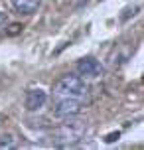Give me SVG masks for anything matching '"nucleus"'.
<instances>
[{"label": "nucleus", "instance_id": "9d476101", "mask_svg": "<svg viewBox=\"0 0 144 150\" xmlns=\"http://www.w3.org/2000/svg\"><path fill=\"white\" fill-rule=\"evenodd\" d=\"M8 22V18H6V14L4 12H0V28H4V24Z\"/></svg>", "mask_w": 144, "mask_h": 150}, {"label": "nucleus", "instance_id": "f03ea898", "mask_svg": "<svg viewBox=\"0 0 144 150\" xmlns=\"http://www.w3.org/2000/svg\"><path fill=\"white\" fill-rule=\"evenodd\" d=\"M85 130H87V127L81 125V122H65V125H61V127L53 132L55 146H59V148L73 146V144H77L83 138Z\"/></svg>", "mask_w": 144, "mask_h": 150}, {"label": "nucleus", "instance_id": "1a4fd4ad", "mask_svg": "<svg viewBox=\"0 0 144 150\" xmlns=\"http://www.w3.org/2000/svg\"><path fill=\"white\" fill-rule=\"evenodd\" d=\"M119 136H121V132H111L105 138V142H114V140H119Z\"/></svg>", "mask_w": 144, "mask_h": 150}, {"label": "nucleus", "instance_id": "7ed1b4c3", "mask_svg": "<svg viewBox=\"0 0 144 150\" xmlns=\"http://www.w3.org/2000/svg\"><path fill=\"white\" fill-rule=\"evenodd\" d=\"M83 111V101L79 99H55V105H53V115L61 117V119H67V117H75Z\"/></svg>", "mask_w": 144, "mask_h": 150}, {"label": "nucleus", "instance_id": "39448f33", "mask_svg": "<svg viewBox=\"0 0 144 150\" xmlns=\"http://www.w3.org/2000/svg\"><path fill=\"white\" fill-rule=\"evenodd\" d=\"M47 93L44 89H28L26 91V109L28 111H40L46 105Z\"/></svg>", "mask_w": 144, "mask_h": 150}, {"label": "nucleus", "instance_id": "0eeeda50", "mask_svg": "<svg viewBox=\"0 0 144 150\" xmlns=\"http://www.w3.org/2000/svg\"><path fill=\"white\" fill-rule=\"evenodd\" d=\"M4 138L6 140H0V148H14L16 146V142L12 140V134H6Z\"/></svg>", "mask_w": 144, "mask_h": 150}, {"label": "nucleus", "instance_id": "423d86ee", "mask_svg": "<svg viewBox=\"0 0 144 150\" xmlns=\"http://www.w3.org/2000/svg\"><path fill=\"white\" fill-rule=\"evenodd\" d=\"M12 6L16 8L18 14L32 16L34 12H38V8L42 6V0H12Z\"/></svg>", "mask_w": 144, "mask_h": 150}, {"label": "nucleus", "instance_id": "f257e3e1", "mask_svg": "<svg viewBox=\"0 0 144 150\" xmlns=\"http://www.w3.org/2000/svg\"><path fill=\"white\" fill-rule=\"evenodd\" d=\"M87 95H89V89H87L85 81L79 75H71V73L63 75L53 87V97L55 99H79V101H85Z\"/></svg>", "mask_w": 144, "mask_h": 150}, {"label": "nucleus", "instance_id": "20e7f679", "mask_svg": "<svg viewBox=\"0 0 144 150\" xmlns=\"http://www.w3.org/2000/svg\"><path fill=\"white\" fill-rule=\"evenodd\" d=\"M77 71L83 77H99V75H103L105 69L95 57H83V59L77 61Z\"/></svg>", "mask_w": 144, "mask_h": 150}, {"label": "nucleus", "instance_id": "6e6552de", "mask_svg": "<svg viewBox=\"0 0 144 150\" xmlns=\"http://www.w3.org/2000/svg\"><path fill=\"white\" fill-rule=\"evenodd\" d=\"M20 30H22V26H20V24H10V30H8V34H10V36H14V34H18Z\"/></svg>", "mask_w": 144, "mask_h": 150}]
</instances>
